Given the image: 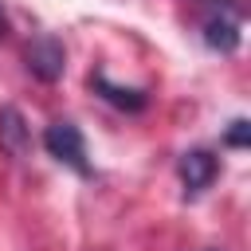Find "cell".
<instances>
[{"label":"cell","mask_w":251,"mask_h":251,"mask_svg":"<svg viewBox=\"0 0 251 251\" xmlns=\"http://www.w3.org/2000/svg\"><path fill=\"white\" fill-rule=\"evenodd\" d=\"M43 145H47V153H51L59 165L75 169L78 176H90L86 141H82V129H78L75 122H51V126H47V133H43Z\"/></svg>","instance_id":"1"},{"label":"cell","mask_w":251,"mask_h":251,"mask_svg":"<svg viewBox=\"0 0 251 251\" xmlns=\"http://www.w3.org/2000/svg\"><path fill=\"white\" fill-rule=\"evenodd\" d=\"M24 59H27V71H31L39 82H55V78H63L67 51H63V43H59L55 35H35V39L27 43Z\"/></svg>","instance_id":"2"},{"label":"cell","mask_w":251,"mask_h":251,"mask_svg":"<svg viewBox=\"0 0 251 251\" xmlns=\"http://www.w3.org/2000/svg\"><path fill=\"white\" fill-rule=\"evenodd\" d=\"M239 39H243V20H239V12H235L231 4H220V8L204 20V43H208L212 51H220V55H231V51L239 47Z\"/></svg>","instance_id":"3"},{"label":"cell","mask_w":251,"mask_h":251,"mask_svg":"<svg viewBox=\"0 0 251 251\" xmlns=\"http://www.w3.org/2000/svg\"><path fill=\"white\" fill-rule=\"evenodd\" d=\"M176 173H180V184H184V192H188V196H200V192H204V188L216 180V173H220V161H216L208 149H188V153L180 157Z\"/></svg>","instance_id":"4"},{"label":"cell","mask_w":251,"mask_h":251,"mask_svg":"<svg viewBox=\"0 0 251 251\" xmlns=\"http://www.w3.org/2000/svg\"><path fill=\"white\" fill-rule=\"evenodd\" d=\"M90 90H94L102 102H110L114 110H126V114H141V110L149 106V94H145V90H133V86H114L102 71H94V75H90Z\"/></svg>","instance_id":"5"},{"label":"cell","mask_w":251,"mask_h":251,"mask_svg":"<svg viewBox=\"0 0 251 251\" xmlns=\"http://www.w3.org/2000/svg\"><path fill=\"white\" fill-rule=\"evenodd\" d=\"M27 149H31V129H27L24 114L16 106H4L0 110V153L20 161V157H27Z\"/></svg>","instance_id":"6"},{"label":"cell","mask_w":251,"mask_h":251,"mask_svg":"<svg viewBox=\"0 0 251 251\" xmlns=\"http://www.w3.org/2000/svg\"><path fill=\"white\" fill-rule=\"evenodd\" d=\"M224 145H231V149L251 145V122H247V118H235V122L227 126V133H224Z\"/></svg>","instance_id":"7"},{"label":"cell","mask_w":251,"mask_h":251,"mask_svg":"<svg viewBox=\"0 0 251 251\" xmlns=\"http://www.w3.org/2000/svg\"><path fill=\"white\" fill-rule=\"evenodd\" d=\"M4 35H8V16L0 12V39H4Z\"/></svg>","instance_id":"8"}]
</instances>
